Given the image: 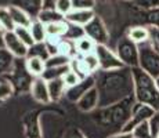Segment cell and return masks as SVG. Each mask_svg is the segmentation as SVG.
Segmentation results:
<instances>
[{
  "mask_svg": "<svg viewBox=\"0 0 159 138\" xmlns=\"http://www.w3.org/2000/svg\"><path fill=\"white\" fill-rule=\"evenodd\" d=\"M94 78H96V88L100 97L98 108L114 105L134 96V80L131 68L125 66L115 70H98Z\"/></svg>",
  "mask_w": 159,
  "mask_h": 138,
  "instance_id": "cell-1",
  "label": "cell"
},
{
  "mask_svg": "<svg viewBox=\"0 0 159 138\" xmlns=\"http://www.w3.org/2000/svg\"><path fill=\"white\" fill-rule=\"evenodd\" d=\"M136 98L130 97L126 100L116 102L114 105L104 106V108H97L93 110V119L94 124L105 133V138H108L112 134L123 131V127L129 122L131 109L136 104Z\"/></svg>",
  "mask_w": 159,
  "mask_h": 138,
  "instance_id": "cell-2",
  "label": "cell"
},
{
  "mask_svg": "<svg viewBox=\"0 0 159 138\" xmlns=\"http://www.w3.org/2000/svg\"><path fill=\"white\" fill-rule=\"evenodd\" d=\"M134 80V98L137 102L145 104L155 110H159V88L152 76L144 72L140 66L131 68Z\"/></svg>",
  "mask_w": 159,
  "mask_h": 138,
  "instance_id": "cell-3",
  "label": "cell"
},
{
  "mask_svg": "<svg viewBox=\"0 0 159 138\" xmlns=\"http://www.w3.org/2000/svg\"><path fill=\"white\" fill-rule=\"evenodd\" d=\"M4 79L11 83L14 88V94H24L26 91H30L32 83L35 80V78L26 69L25 58H17L13 70Z\"/></svg>",
  "mask_w": 159,
  "mask_h": 138,
  "instance_id": "cell-4",
  "label": "cell"
},
{
  "mask_svg": "<svg viewBox=\"0 0 159 138\" xmlns=\"http://www.w3.org/2000/svg\"><path fill=\"white\" fill-rule=\"evenodd\" d=\"M140 62L139 66L154 79L159 78V51L149 42L139 46Z\"/></svg>",
  "mask_w": 159,
  "mask_h": 138,
  "instance_id": "cell-5",
  "label": "cell"
},
{
  "mask_svg": "<svg viewBox=\"0 0 159 138\" xmlns=\"http://www.w3.org/2000/svg\"><path fill=\"white\" fill-rule=\"evenodd\" d=\"M116 54H118L119 60L123 62L125 66H127V68L139 66L140 62L139 44H136L133 40H130L127 36L119 39L118 44H116Z\"/></svg>",
  "mask_w": 159,
  "mask_h": 138,
  "instance_id": "cell-6",
  "label": "cell"
},
{
  "mask_svg": "<svg viewBox=\"0 0 159 138\" xmlns=\"http://www.w3.org/2000/svg\"><path fill=\"white\" fill-rule=\"evenodd\" d=\"M71 69H73L82 79L96 75L100 70V62L96 53L87 55H76L71 61Z\"/></svg>",
  "mask_w": 159,
  "mask_h": 138,
  "instance_id": "cell-7",
  "label": "cell"
},
{
  "mask_svg": "<svg viewBox=\"0 0 159 138\" xmlns=\"http://www.w3.org/2000/svg\"><path fill=\"white\" fill-rule=\"evenodd\" d=\"M154 113H155L154 108L145 105V104L136 102L134 106H133V109H131V115H130L129 122H127L126 126L123 127V131L125 133H131L139 124L151 120V118L154 116Z\"/></svg>",
  "mask_w": 159,
  "mask_h": 138,
  "instance_id": "cell-8",
  "label": "cell"
},
{
  "mask_svg": "<svg viewBox=\"0 0 159 138\" xmlns=\"http://www.w3.org/2000/svg\"><path fill=\"white\" fill-rule=\"evenodd\" d=\"M96 55L98 58L100 62V70H115V69H122L125 68L123 62L119 60L118 54L109 50L107 46H97L96 47Z\"/></svg>",
  "mask_w": 159,
  "mask_h": 138,
  "instance_id": "cell-9",
  "label": "cell"
},
{
  "mask_svg": "<svg viewBox=\"0 0 159 138\" xmlns=\"http://www.w3.org/2000/svg\"><path fill=\"white\" fill-rule=\"evenodd\" d=\"M84 33L86 36H89L90 39H93L94 43L97 46L102 44L105 46L107 42L109 40V33H108V29H107L105 24L102 22V20L97 15H94V18L87 24L84 25Z\"/></svg>",
  "mask_w": 159,
  "mask_h": 138,
  "instance_id": "cell-10",
  "label": "cell"
},
{
  "mask_svg": "<svg viewBox=\"0 0 159 138\" xmlns=\"http://www.w3.org/2000/svg\"><path fill=\"white\" fill-rule=\"evenodd\" d=\"M4 48H7L15 58L28 57V46L22 43L20 38L15 35L14 30H7L4 33Z\"/></svg>",
  "mask_w": 159,
  "mask_h": 138,
  "instance_id": "cell-11",
  "label": "cell"
},
{
  "mask_svg": "<svg viewBox=\"0 0 159 138\" xmlns=\"http://www.w3.org/2000/svg\"><path fill=\"white\" fill-rule=\"evenodd\" d=\"M94 86H96V78H94V75L93 76H89V78L82 79V80L79 82L76 86L66 88L65 96H64V97H65L68 101H71V102L76 104L82 97L84 96V94L87 93L89 90H90V88H93Z\"/></svg>",
  "mask_w": 159,
  "mask_h": 138,
  "instance_id": "cell-12",
  "label": "cell"
},
{
  "mask_svg": "<svg viewBox=\"0 0 159 138\" xmlns=\"http://www.w3.org/2000/svg\"><path fill=\"white\" fill-rule=\"evenodd\" d=\"M29 93H30V96H32L33 100H35L36 102H39V104L47 105V104L51 102L50 94H48L47 82H46L43 78H35Z\"/></svg>",
  "mask_w": 159,
  "mask_h": 138,
  "instance_id": "cell-13",
  "label": "cell"
},
{
  "mask_svg": "<svg viewBox=\"0 0 159 138\" xmlns=\"http://www.w3.org/2000/svg\"><path fill=\"white\" fill-rule=\"evenodd\" d=\"M98 105H100V97H98V91H97L96 86H94L93 88H90V90L76 102L78 109L82 110V112H86V113L96 110L98 108Z\"/></svg>",
  "mask_w": 159,
  "mask_h": 138,
  "instance_id": "cell-14",
  "label": "cell"
},
{
  "mask_svg": "<svg viewBox=\"0 0 159 138\" xmlns=\"http://www.w3.org/2000/svg\"><path fill=\"white\" fill-rule=\"evenodd\" d=\"M94 15L96 14H94L93 10H76V8H72V10L65 15V20L68 21L69 24H73V25L84 26L93 20Z\"/></svg>",
  "mask_w": 159,
  "mask_h": 138,
  "instance_id": "cell-15",
  "label": "cell"
},
{
  "mask_svg": "<svg viewBox=\"0 0 159 138\" xmlns=\"http://www.w3.org/2000/svg\"><path fill=\"white\" fill-rule=\"evenodd\" d=\"M8 11L11 14V18H13L15 26H30L32 24V18L30 15L24 10L20 6H8Z\"/></svg>",
  "mask_w": 159,
  "mask_h": 138,
  "instance_id": "cell-16",
  "label": "cell"
},
{
  "mask_svg": "<svg viewBox=\"0 0 159 138\" xmlns=\"http://www.w3.org/2000/svg\"><path fill=\"white\" fill-rule=\"evenodd\" d=\"M15 60L17 58L7 48L4 47L0 48V78H6L13 70L15 65Z\"/></svg>",
  "mask_w": 159,
  "mask_h": 138,
  "instance_id": "cell-17",
  "label": "cell"
},
{
  "mask_svg": "<svg viewBox=\"0 0 159 138\" xmlns=\"http://www.w3.org/2000/svg\"><path fill=\"white\" fill-rule=\"evenodd\" d=\"M127 38L130 40H133L136 44L140 46L143 43L149 42V39H151V30H149V28H145V26H133L127 32Z\"/></svg>",
  "mask_w": 159,
  "mask_h": 138,
  "instance_id": "cell-18",
  "label": "cell"
},
{
  "mask_svg": "<svg viewBox=\"0 0 159 138\" xmlns=\"http://www.w3.org/2000/svg\"><path fill=\"white\" fill-rule=\"evenodd\" d=\"M26 69L33 78H42L46 70V61L38 57H26L25 58Z\"/></svg>",
  "mask_w": 159,
  "mask_h": 138,
  "instance_id": "cell-19",
  "label": "cell"
},
{
  "mask_svg": "<svg viewBox=\"0 0 159 138\" xmlns=\"http://www.w3.org/2000/svg\"><path fill=\"white\" fill-rule=\"evenodd\" d=\"M69 22L66 20L57 21V22H51L46 25V30H47V38H64L68 32Z\"/></svg>",
  "mask_w": 159,
  "mask_h": 138,
  "instance_id": "cell-20",
  "label": "cell"
},
{
  "mask_svg": "<svg viewBox=\"0 0 159 138\" xmlns=\"http://www.w3.org/2000/svg\"><path fill=\"white\" fill-rule=\"evenodd\" d=\"M47 86H48V94H50L51 102H56L61 97L65 96L66 86L62 82V79H54V80L47 82Z\"/></svg>",
  "mask_w": 159,
  "mask_h": 138,
  "instance_id": "cell-21",
  "label": "cell"
},
{
  "mask_svg": "<svg viewBox=\"0 0 159 138\" xmlns=\"http://www.w3.org/2000/svg\"><path fill=\"white\" fill-rule=\"evenodd\" d=\"M24 126H25V136L28 138H40L42 133L39 128L38 116L36 115H28L24 119Z\"/></svg>",
  "mask_w": 159,
  "mask_h": 138,
  "instance_id": "cell-22",
  "label": "cell"
},
{
  "mask_svg": "<svg viewBox=\"0 0 159 138\" xmlns=\"http://www.w3.org/2000/svg\"><path fill=\"white\" fill-rule=\"evenodd\" d=\"M57 54H62L66 55L69 58H75L78 55V51H76V42L69 40V39H60L57 46Z\"/></svg>",
  "mask_w": 159,
  "mask_h": 138,
  "instance_id": "cell-23",
  "label": "cell"
},
{
  "mask_svg": "<svg viewBox=\"0 0 159 138\" xmlns=\"http://www.w3.org/2000/svg\"><path fill=\"white\" fill-rule=\"evenodd\" d=\"M96 47H97V44L94 43V40L86 35L83 38H80L79 40H76V51H78L79 55H87V54L94 53Z\"/></svg>",
  "mask_w": 159,
  "mask_h": 138,
  "instance_id": "cell-24",
  "label": "cell"
},
{
  "mask_svg": "<svg viewBox=\"0 0 159 138\" xmlns=\"http://www.w3.org/2000/svg\"><path fill=\"white\" fill-rule=\"evenodd\" d=\"M36 20H39L40 22H43L44 25H48L51 22H57V21H62L65 20L61 13H58L57 10H39Z\"/></svg>",
  "mask_w": 159,
  "mask_h": 138,
  "instance_id": "cell-25",
  "label": "cell"
},
{
  "mask_svg": "<svg viewBox=\"0 0 159 138\" xmlns=\"http://www.w3.org/2000/svg\"><path fill=\"white\" fill-rule=\"evenodd\" d=\"M29 29H30V32H32V36H33L35 43L46 42V39H47V30H46V25L43 22H40L39 20L32 21Z\"/></svg>",
  "mask_w": 159,
  "mask_h": 138,
  "instance_id": "cell-26",
  "label": "cell"
},
{
  "mask_svg": "<svg viewBox=\"0 0 159 138\" xmlns=\"http://www.w3.org/2000/svg\"><path fill=\"white\" fill-rule=\"evenodd\" d=\"M28 57H38L42 58V60L47 61V58L50 57V53H48V48L46 46L44 42L40 43H35L28 48Z\"/></svg>",
  "mask_w": 159,
  "mask_h": 138,
  "instance_id": "cell-27",
  "label": "cell"
},
{
  "mask_svg": "<svg viewBox=\"0 0 159 138\" xmlns=\"http://www.w3.org/2000/svg\"><path fill=\"white\" fill-rule=\"evenodd\" d=\"M72 58L66 57V55L62 54H54L50 55L46 61V68H58V66H66L71 65Z\"/></svg>",
  "mask_w": 159,
  "mask_h": 138,
  "instance_id": "cell-28",
  "label": "cell"
},
{
  "mask_svg": "<svg viewBox=\"0 0 159 138\" xmlns=\"http://www.w3.org/2000/svg\"><path fill=\"white\" fill-rule=\"evenodd\" d=\"M69 69H71V65L58 66V68H46V70H44V73H43V76H42V78H43L46 82L54 80V79H61Z\"/></svg>",
  "mask_w": 159,
  "mask_h": 138,
  "instance_id": "cell-29",
  "label": "cell"
},
{
  "mask_svg": "<svg viewBox=\"0 0 159 138\" xmlns=\"http://www.w3.org/2000/svg\"><path fill=\"white\" fill-rule=\"evenodd\" d=\"M0 25L3 26V29L7 30H14L15 24L11 18V14L8 11V7H0Z\"/></svg>",
  "mask_w": 159,
  "mask_h": 138,
  "instance_id": "cell-30",
  "label": "cell"
},
{
  "mask_svg": "<svg viewBox=\"0 0 159 138\" xmlns=\"http://www.w3.org/2000/svg\"><path fill=\"white\" fill-rule=\"evenodd\" d=\"M14 32H15V35L22 40V43H25L28 47L35 44V40H33V36H32V32H30L29 26H15Z\"/></svg>",
  "mask_w": 159,
  "mask_h": 138,
  "instance_id": "cell-31",
  "label": "cell"
},
{
  "mask_svg": "<svg viewBox=\"0 0 159 138\" xmlns=\"http://www.w3.org/2000/svg\"><path fill=\"white\" fill-rule=\"evenodd\" d=\"M131 134H133V138H154L149 122H144V123L139 124L131 131Z\"/></svg>",
  "mask_w": 159,
  "mask_h": 138,
  "instance_id": "cell-32",
  "label": "cell"
},
{
  "mask_svg": "<svg viewBox=\"0 0 159 138\" xmlns=\"http://www.w3.org/2000/svg\"><path fill=\"white\" fill-rule=\"evenodd\" d=\"M84 35H86V33H84V28H83V26L69 24L68 32H66V35L64 36V38H65V39H69V40L76 42V40H79L80 38H83Z\"/></svg>",
  "mask_w": 159,
  "mask_h": 138,
  "instance_id": "cell-33",
  "label": "cell"
},
{
  "mask_svg": "<svg viewBox=\"0 0 159 138\" xmlns=\"http://www.w3.org/2000/svg\"><path fill=\"white\" fill-rule=\"evenodd\" d=\"M13 94H14V88L11 86V83L6 80L4 78H0V102L10 98Z\"/></svg>",
  "mask_w": 159,
  "mask_h": 138,
  "instance_id": "cell-34",
  "label": "cell"
},
{
  "mask_svg": "<svg viewBox=\"0 0 159 138\" xmlns=\"http://www.w3.org/2000/svg\"><path fill=\"white\" fill-rule=\"evenodd\" d=\"M61 79H62V82L65 83L66 88H69V87H73V86H76V84H78L79 82L82 80V78H80V76H79L78 73H76V72H75V70H73V69H69L68 72H66L65 75H64V76H62V78H61Z\"/></svg>",
  "mask_w": 159,
  "mask_h": 138,
  "instance_id": "cell-35",
  "label": "cell"
},
{
  "mask_svg": "<svg viewBox=\"0 0 159 138\" xmlns=\"http://www.w3.org/2000/svg\"><path fill=\"white\" fill-rule=\"evenodd\" d=\"M72 7L76 10H93L96 0H71Z\"/></svg>",
  "mask_w": 159,
  "mask_h": 138,
  "instance_id": "cell-36",
  "label": "cell"
},
{
  "mask_svg": "<svg viewBox=\"0 0 159 138\" xmlns=\"http://www.w3.org/2000/svg\"><path fill=\"white\" fill-rule=\"evenodd\" d=\"M134 3L147 11L159 8V0H134Z\"/></svg>",
  "mask_w": 159,
  "mask_h": 138,
  "instance_id": "cell-37",
  "label": "cell"
},
{
  "mask_svg": "<svg viewBox=\"0 0 159 138\" xmlns=\"http://www.w3.org/2000/svg\"><path fill=\"white\" fill-rule=\"evenodd\" d=\"M72 2L71 0H57V6H56V10L58 13H61L65 17L69 11L72 10Z\"/></svg>",
  "mask_w": 159,
  "mask_h": 138,
  "instance_id": "cell-38",
  "label": "cell"
},
{
  "mask_svg": "<svg viewBox=\"0 0 159 138\" xmlns=\"http://www.w3.org/2000/svg\"><path fill=\"white\" fill-rule=\"evenodd\" d=\"M145 17H147L145 18L147 22H148L149 25H152V26H155L159 29V8H157V10H149Z\"/></svg>",
  "mask_w": 159,
  "mask_h": 138,
  "instance_id": "cell-39",
  "label": "cell"
},
{
  "mask_svg": "<svg viewBox=\"0 0 159 138\" xmlns=\"http://www.w3.org/2000/svg\"><path fill=\"white\" fill-rule=\"evenodd\" d=\"M149 126H151L152 130V136H154V138H157L159 134V110H155L154 116L149 120Z\"/></svg>",
  "mask_w": 159,
  "mask_h": 138,
  "instance_id": "cell-40",
  "label": "cell"
},
{
  "mask_svg": "<svg viewBox=\"0 0 159 138\" xmlns=\"http://www.w3.org/2000/svg\"><path fill=\"white\" fill-rule=\"evenodd\" d=\"M57 0H42L40 10H56Z\"/></svg>",
  "mask_w": 159,
  "mask_h": 138,
  "instance_id": "cell-41",
  "label": "cell"
},
{
  "mask_svg": "<svg viewBox=\"0 0 159 138\" xmlns=\"http://www.w3.org/2000/svg\"><path fill=\"white\" fill-rule=\"evenodd\" d=\"M108 138H133V134L131 133H125V131H120V133H116L109 136Z\"/></svg>",
  "mask_w": 159,
  "mask_h": 138,
  "instance_id": "cell-42",
  "label": "cell"
},
{
  "mask_svg": "<svg viewBox=\"0 0 159 138\" xmlns=\"http://www.w3.org/2000/svg\"><path fill=\"white\" fill-rule=\"evenodd\" d=\"M4 33H6V30L3 29L2 25H0V48L4 47Z\"/></svg>",
  "mask_w": 159,
  "mask_h": 138,
  "instance_id": "cell-43",
  "label": "cell"
},
{
  "mask_svg": "<svg viewBox=\"0 0 159 138\" xmlns=\"http://www.w3.org/2000/svg\"><path fill=\"white\" fill-rule=\"evenodd\" d=\"M155 80H157V84H158V88H159V78H157Z\"/></svg>",
  "mask_w": 159,
  "mask_h": 138,
  "instance_id": "cell-44",
  "label": "cell"
}]
</instances>
